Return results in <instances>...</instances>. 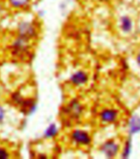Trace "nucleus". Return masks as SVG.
<instances>
[{
	"mask_svg": "<svg viewBox=\"0 0 140 159\" xmlns=\"http://www.w3.org/2000/svg\"><path fill=\"white\" fill-rule=\"evenodd\" d=\"M12 7L20 8L27 6L30 2V0H7Z\"/></svg>",
	"mask_w": 140,
	"mask_h": 159,
	"instance_id": "9",
	"label": "nucleus"
},
{
	"mask_svg": "<svg viewBox=\"0 0 140 159\" xmlns=\"http://www.w3.org/2000/svg\"><path fill=\"white\" fill-rule=\"evenodd\" d=\"M137 61H138V66H140V53L138 55V57H137Z\"/></svg>",
	"mask_w": 140,
	"mask_h": 159,
	"instance_id": "14",
	"label": "nucleus"
},
{
	"mask_svg": "<svg viewBox=\"0 0 140 159\" xmlns=\"http://www.w3.org/2000/svg\"><path fill=\"white\" fill-rule=\"evenodd\" d=\"M72 138L76 143L83 144V145H87L91 143V138H90L89 134L83 130H79V129L75 130L72 134Z\"/></svg>",
	"mask_w": 140,
	"mask_h": 159,
	"instance_id": "1",
	"label": "nucleus"
},
{
	"mask_svg": "<svg viewBox=\"0 0 140 159\" xmlns=\"http://www.w3.org/2000/svg\"><path fill=\"white\" fill-rule=\"evenodd\" d=\"M71 82L75 85H82L87 81V75L84 71L79 70L72 75Z\"/></svg>",
	"mask_w": 140,
	"mask_h": 159,
	"instance_id": "5",
	"label": "nucleus"
},
{
	"mask_svg": "<svg viewBox=\"0 0 140 159\" xmlns=\"http://www.w3.org/2000/svg\"><path fill=\"white\" fill-rule=\"evenodd\" d=\"M57 134V128L55 124H52L49 126V128L46 129L45 135L46 138H52V137L55 136V134Z\"/></svg>",
	"mask_w": 140,
	"mask_h": 159,
	"instance_id": "10",
	"label": "nucleus"
},
{
	"mask_svg": "<svg viewBox=\"0 0 140 159\" xmlns=\"http://www.w3.org/2000/svg\"><path fill=\"white\" fill-rule=\"evenodd\" d=\"M129 129L131 134H135L140 131V118L138 116H133L129 121Z\"/></svg>",
	"mask_w": 140,
	"mask_h": 159,
	"instance_id": "7",
	"label": "nucleus"
},
{
	"mask_svg": "<svg viewBox=\"0 0 140 159\" xmlns=\"http://www.w3.org/2000/svg\"><path fill=\"white\" fill-rule=\"evenodd\" d=\"M4 118V111L2 109V107L0 106V122L2 121Z\"/></svg>",
	"mask_w": 140,
	"mask_h": 159,
	"instance_id": "13",
	"label": "nucleus"
},
{
	"mask_svg": "<svg viewBox=\"0 0 140 159\" xmlns=\"http://www.w3.org/2000/svg\"><path fill=\"white\" fill-rule=\"evenodd\" d=\"M121 28L124 32L130 31L132 29V20L128 16H123L121 18Z\"/></svg>",
	"mask_w": 140,
	"mask_h": 159,
	"instance_id": "8",
	"label": "nucleus"
},
{
	"mask_svg": "<svg viewBox=\"0 0 140 159\" xmlns=\"http://www.w3.org/2000/svg\"><path fill=\"white\" fill-rule=\"evenodd\" d=\"M19 33H20V37L30 39L31 37L34 36L36 32L34 27L30 23L23 22L19 25Z\"/></svg>",
	"mask_w": 140,
	"mask_h": 159,
	"instance_id": "3",
	"label": "nucleus"
},
{
	"mask_svg": "<svg viewBox=\"0 0 140 159\" xmlns=\"http://www.w3.org/2000/svg\"><path fill=\"white\" fill-rule=\"evenodd\" d=\"M99 1H101V2H108V1H110V0H99Z\"/></svg>",
	"mask_w": 140,
	"mask_h": 159,
	"instance_id": "15",
	"label": "nucleus"
},
{
	"mask_svg": "<svg viewBox=\"0 0 140 159\" xmlns=\"http://www.w3.org/2000/svg\"><path fill=\"white\" fill-rule=\"evenodd\" d=\"M9 157L8 152L4 148H0V159H6Z\"/></svg>",
	"mask_w": 140,
	"mask_h": 159,
	"instance_id": "12",
	"label": "nucleus"
},
{
	"mask_svg": "<svg viewBox=\"0 0 140 159\" xmlns=\"http://www.w3.org/2000/svg\"><path fill=\"white\" fill-rule=\"evenodd\" d=\"M117 117V111L114 109H105L101 111V118L104 122H113Z\"/></svg>",
	"mask_w": 140,
	"mask_h": 159,
	"instance_id": "6",
	"label": "nucleus"
},
{
	"mask_svg": "<svg viewBox=\"0 0 140 159\" xmlns=\"http://www.w3.org/2000/svg\"><path fill=\"white\" fill-rule=\"evenodd\" d=\"M130 148H131L130 140H129L126 143V145H125V148H124V152H123V155H122V157H124V158H126V157H129V153H130Z\"/></svg>",
	"mask_w": 140,
	"mask_h": 159,
	"instance_id": "11",
	"label": "nucleus"
},
{
	"mask_svg": "<svg viewBox=\"0 0 140 159\" xmlns=\"http://www.w3.org/2000/svg\"><path fill=\"white\" fill-rule=\"evenodd\" d=\"M118 149L119 146L114 141H108L101 148V150L103 151L105 155L109 158L115 157L118 152Z\"/></svg>",
	"mask_w": 140,
	"mask_h": 159,
	"instance_id": "4",
	"label": "nucleus"
},
{
	"mask_svg": "<svg viewBox=\"0 0 140 159\" xmlns=\"http://www.w3.org/2000/svg\"><path fill=\"white\" fill-rule=\"evenodd\" d=\"M83 111V107L82 105L76 100L72 101L69 105L68 106L66 109V113H68L72 118H78L80 116Z\"/></svg>",
	"mask_w": 140,
	"mask_h": 159,
	"instance_id": "2",
	"label": "nucleus"
}]
</instances>
